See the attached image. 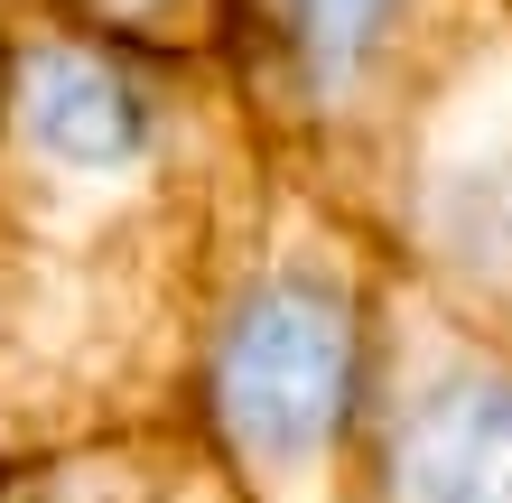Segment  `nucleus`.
<instances>
[{
  "label": "nucleus",
  "instance_id": "obj_4",
  "mask_svg": "<svg viewBox=\"0 0 512 503\" xmlns=\"http://www.w3.org/2000/svg\"><path fill=\"white\" fill-rule=\"evenodd\" d=\"M345 503H512V327L391 252Z\"/></svg>",
  "mask_w": 512,
  "mask_h": 503
},
{
  "label": "nucleus",
  "instance_id": "obj_7",
  "mask_svg": "<svg viewBox=\"0 0 512 503\" xmlns=\"http://www.w3.org/2000/svg\"><path fill=\"white\" fill-rule=\"evenodd\" d=\"M38 10L122 47H159V56H215L224 38V0H38Z\"/></svg>",
  "mask_w": 512,
  "mask_h": 503
},
{
  "label": "nucleus",
  "instance_id": "obj_2",
  "mask_svg": "<svg viewBox=\"0 0 512 503\" xmlns=\"http://www.w3.org/2000/svg\"><path fill=\"white\" fill-rule=\"evenodd\" d=\"M391 233L270 159L196 354V429L243 503H345Z\"/></svg>",
  "mask_w": 512,
  "mask_h": 503
},
{
  "label": "nucleus",
  "instance_id": "obj_6",
  "mask_svg": "<svg viewBox=\"0 0 512 503\" xmlns=\"http://www.w3.org/2000/svg\"><path fill=\"white\" fill-rule=\"evenodd\" d=\"M0 503H243V485L187 410V420H149L122 438H94V448L10 466Z\"/></svg>",
  "mask_w": 512,
  "mask_h": 503
},
{
  "label": "nucleus",
  "instance_id": "obj_8",
  "mask_svg": "<svg viewBox=\"0 0 512 503\" xmlns=\"http://www.w3.org/2000/svg\"><path fill=\"white\" fill-rule=\"evenodd\" d=\"M19 10H28V0H0V94H10V38H19Z\"/></svg>",
  "mask_w": 512,
  "mask_h": 503
},
{
  "label": "nucleus",
  "instance_id": "obj_3",
  "mask_svg": "<svg viewBox=\"0 0 512 503\" xmlns=\"http://www.w3.org/2000/svg\"><path fill=\"white\" fill-rule=\"evenodd\" d=\"M503 38L512 0H224L215 66L270 159L382 224Z\"/></svg>",
  "mask_w": 512,
  "mask_h": 503
},
{
  "label": "nucleus",
  "instance_id": "obj_5",
  "mask_svg": "<svg viewBox=\"0 0 512 503\" xmlns=\"http://www.w3.org/2000/svg\"><path fill=\"white\" fill-rule=\"evenodd\" d=\"M382 233L438 289H457L466 308L512 327V122L466 131V112H447L410 168L401 205L382 215Z\"/></svg>",
  "mask_w": 512,
  "mask_h": 503
},
{
  "label": "nucleus",
  "instance_id": "obj_1",
  "mask_svg": "<svg viewBox=\"0 0 512 503\" xmlns=\"http://www.w3.org/2000/svg\"><path fill=\"white\" fill-rule=\"evenodd\" d=\"M270 140L215 56L28 0L0 94V476L196 410L224 252Z\"/></svg>",
  "mask_w": 512,
  "mask_h": 503
}]
</instances>
